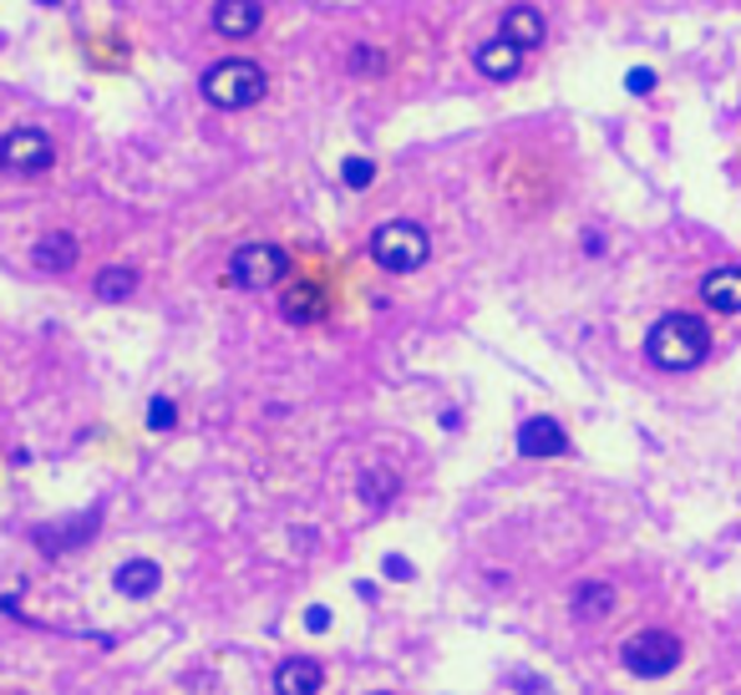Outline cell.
<instances>
[{"label":"cell","mask_w":741,"mask_h":695,"mask_svg":"<svg viewBox=\"0 0 741 695\" xmlns=\"http://www.w3.org/2000/svg\"><path fill=\"white\" fill-rule=\"evenodd\" d=\"M341 178H346V188H370V183H376V163H370V157H346V163H341Z\"/></svg>","instance_id":"ffe728a7"},{"label":"cell","mask_w":741,"mask_h":695,"mask_svg":"<svg viewBox=\"0 0 741 695\" xmlns=\"http://www.w3.org/2000/svg\"><path fill=\"white\" fill-rule=\"evenodd\" d=\"M706 356H711V330H706L701 315L670 310L650 325L646 360L656 366V371H696Z\"/></svg>","instance_id":"6da1fadb"},{"label":"cell","mask_w":741,"mask_h":695,"mask_svg":"<svg viewBox=\"0 0 741 695\" xmlns=\"http://www.w3.org/2000/svg\"><path fill=\"white\" fill-rule=\"evenodd\" d=\"M701 300L711 305L717 315H741V269L727 264V269H711L701 279Z\"/></svg>","instance_id":"9a60e30c"},{"label":"cell","mask_w":741,"mask_h":695,"mask_svg":"<svg viewBox=\"0 0 741 695\" xmlns=\"http://www.w3.org/2000/svg\"><path fill=\"white\" fill-rule=\"evenodd\" d=\"M138 285H143V275H138L132 264H108V269L92 279V295L102 305H122V300H132V295H138Z\"/></svg>","instance_id":"d6986e66"},{"label":"cell","mask_w":741,"mask_h":695,"mask_svg":"<svg viewBox=\"0 0 741 695\" xmlns=\"http://www.w3.org/2000/svg\"><path fill=\"white\" fill-rule=\"evenodd\" d=\"M686 645L670 630H660V624H650V630H635L630 640H625L620 660H625V671L640 675V681H660V675H670L676 665H681Z\"/></svg>","instance_id":"277c9868"},{"label":"cell","mask_w":741,"mask_h":695,"mask_svg":"<svg viewBox=\"0 0 741 695\" xmlns=\"http://www.w3.org/2000/svg\"><path fill=\"white\" fill-rule=\"evenodd\" d=\"M569 610H575V620H585V624L605 620V614L615 610V584H605V579H585V584L569 594Z\"/></svg>","instance_id":"ac0fdd59"},{"label":"cell","mask_w":741,"mask_h":695,"mask_svg":"<svg viewBox=\"0 0 741 695\" xmlns=\"http://www.w3.org/2000/svg\"><path fill=\"white\" fill-rule=\"evenodd\" d=\"M382 574H386V579H412L417 569H412L402 553H386V559H382Z\"/></svg>","instance_id":"cb8c5ba5"},{"label":"cell","mask_w":741,"mask_h":695,"mask_svg":"<svg viewBox=\"0 0 741 695\" xmlns=\"http://www.w3.org/2000/svg\"><path fill=\"white\" fill-rule=\"evenodd\" d=\"M77 254H82V244H77L72 228H47V234L31 244V264L47 269V275H67L77 264Z\"/></svg>","instance_id":"ba28073f"},{"label":"cell","mask_w":741,"mask_h":695,"mask_svg":"<svg viewBox=\"0 0 741 695\" xmlns=\"http://www.w3.org/2000/svg\"><path fill=\"white\" fill-rule=\"evenodd\" d=\"M351 72H356V76H382L386 72V51L356 47V51H351Z\"/></svg>","instance_id":"7402d4cb"},{"label":"cell","mask_w":741,"mask_h":695,"mask_svg":"<svg viewBox=\"0 0 741 695\" xmlns=\"http://www.w3.org/2000/svg\"><path fill=\"white\" fill-rule=\"evenodd\" d=\"M158 584H163V569L153 559H122L118 574H112V589H118L122 600H153Z\"/></svg>","instance_id":"4fadbf2b"},{"label":"cell","mask_w":741,"mask_h":695,"mask_svg":"<svg viewBox=\"0 0 741 695\" xmlns=\"http://www.w3.org/2000/svg\"><path fill=\"white\" fill-rule=\"evenodd\" d=\"M148 427H153V432H173V427H179V407H173L168 396H153V401H148Z\"/></svg>","instance_id":"44dd1931"},{"label":"cell","mask_w":741,"mask_h":695,"mask_svg":"<svg viewBox=\"0 0 741 695\" xmlns=\"http://www.w3.org/2000/svg\"><path fill=\"white\" fill-rule=\"evenodd\" d=\"M285 275H290V254L280 249V244H264V239L234 249V259H229V285L250 289V295H260V289H275Z\"/></svg>","instance_id":"5b68a950"},{"label":"cell","mask_w":741,"mask_h":695,"mask_svg":"<svg viewBox=\"0 0 741 695\" xmlns=\"http://www.w3.org/2000/svg\"><path fill=\"white\" fill-rule=\"evenodd\" d=\"M498 37H508V41H518L524 51H534V47H544L549 25H544V11H538V6H508V11H503Z\"/></svg>","instance_id":"2e32d148"},{"label":"cell","mask_w":741,"mask_h":695,"mask_svg":"<svg viewBox=\"0 0 741 695\" xmlns=\"http://www.w3.org/2000/svg\"><path fill=\"white\" fill-rule=\"evenodd\" d=\"M214 31L219 37H229V41H240V37H254L260 31V21H264V6L260 0H214Z\"/></svg>","instance_id":"30bf717a"},{"label":"cell","mask_w":741,"mask_h":695,"mask_svg":"<svg viewBox=\"0 0 741 695\" xmlns=\"http://www.w3.org/2000/svg\"><path fill=\"white\" fill-rule=\"evenodd\" d=\"M199 86H204V96L219 112H244V108H254V102H264L270 76H264V67L250 57H224L209 67Z\"/></svg>","instance_id":"7a4b0ae2"},{"label":"cell","mask_w":741,"mask_h":695,"mask_svg":"<svg viewBox=\"0 0 741 695\" xmlns=\"http://www.w3.org/2000/svg\"><path fill=\"white\" fill-rule=\"evenodd\" d=\"M37 6H61V0H37Z\"/></svg>","instance_id":"484cf974"},{"label":"cell","mask_w":741,"mask_h":695,"mask_svg":"<svg viewBox=\"0 0 741 695\" xmlns=\"http://www.w3.org/2000/svg\"><path fill=\"white\" fill-rule=\"evenodd\" d=\"M473 61H478V72L488 76V82H514V76L524 72V47L508 41V37H498V41H483Z\"/></svg>","instance_id":"7c38bea8"},{"label":"cell","mask_w":741,"mask_h":695,"mask_svg":"<svg viewBox=\"0 0 741 695\" xmlns=\"http://www.w3.org/2000/svg\"><path fill=\"white\" fill-rule=\"evenodd\" d=\"M518 452L524 457H564L569 452V437H564V427L554 417H528L524 427H518Z\"/></svg>","instance_id":"8fae6325"},{"label":"cell","mask_w":741,"mask_h":695,"mask_svg":"<svg viewBox=\"0 0 741 695\" xmlns=\"http://www.w3.org/2000/svg\"><path fill=\"white\" fill-rule=\"evenodd\" d=\"M370 259L382 264L386 275H417L422 264L432 259L427 228L412 224V218H386V224L370 234Z\"/></svg>","instance_id":"3957f363"},{"label":"cell","mask_w":741,"mask_h":695,"mask_svg":"<svg viewBox=\"0 0 741 695\" xmlns=\"http://www.w3.org/2000/svg\"><path fill=\"white\" fill-rule=\"evenodd\" d=\"M270 685L280 695H315L325 685V671H321V660H311V655H290V660H280V671Z\"/></svg>","instance_id":"5bb4252c"},{"label":"cell","mask_w":741,"mask_h":695,"mask_svg":"<svg viewBox=\"0 0 741 695\" xmlns=\"http://www.w3.org/2000/svg\"><path fill=\"white\" fill-rule=\"evenodd\" d=\"M305 630H311V635L331 630V610H325V604H311V610H305Z\"/></svg>","instance_id":"d4e9b609"},{"label":"cell","mask_w":741,"mask_h":695,"mask_svg":"<svg viewBox=\"0 0 741 695\" xmlns=\"http://www.w3.org/2000/svg\"><path fill=\"white\" fill-rule=\"evenodd\" d=\"M625 92H635V96H650V92H656V72H650V67H635V72L625 76Z\"/></svg>","instance_id":"603a6c76"},{"label":"cell","mask_w":741,"mask_h":695,"mask_svg":"<svg viewBox=\"0 0 741 695\" xmlns=\"http://www.w3.org/2000/svg\"><path fill=\"white\" fill-rule=\"evenodd\" d=\"M97 528H102V508H87L82 523H77V518H67V523H41L37 533H31V539H37L41 549H47L51 559H57V553L77 549V543H87V539L97 533Z\"/></svg>","instance_id":"52a82bcc"},{"label":"cell","mask_w":741,"mask_h":695,"mask_svg":"<svg viewBox=\"0 0 741 695\" xmlns=\"http://www.w3.org/2000/svg\"><path fill=\"white\" fill-rule=\"evenodd\" d=\"M356 498L366 508H392L396 498H402V478H396V468H361V478H356Z\"/></svg>","instance_id":"e0dca14e"},{"label":"cell","mask_w":741,"mask_h":695,"mask_svg":"<svg viewBox=\"0 0 741 695\" xmlns=\"http://www.w3.org/2000/svg\"><path fill=\"white\" fill-rule=\"evenodd\" d=\"M280 320L285 325H321L325 320V289L311 279H295V285L280 295Z\"/></svg>","instance_id":"9c48e42d"},{"label":"cell","mask_w":741,"mask_h":695,"mask_svg":"<svg viewBox=\"0 0 741 695\" xmlns=\"http://www.w3.org/2000/svg\"><path fill=\"white\" fill-rule=\"evenodd\" d=\"M51 163H57V143L41 127H11L0 137V168L16 173V178H37Z\"/></svg>","instance_id":"8992f818"}]
</instances>
